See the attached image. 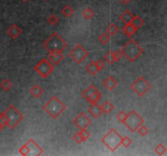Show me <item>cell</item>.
<instances>
[{
    "mask_svg": "<svg viewBox=\"0 0 167 156\" xmlns=\"http://www.w3.org/2000/svg\"><path fill=\"white\" fill-rule=\"evenodd\" d=\"M43 110L53 119H57L66 109V105L56 96H52L42 107Z\"/></svg>",
    "mask_w": 167,
    "mask_h": 156,
    "instance_id": "1",
    "label": "cell"
},
{
    "mask_svg": "<svg viewBox=\"0 0 167 156\" xmlns=\"http://www.w3.org/2000/svg\"><path fill=\"white\" fill-rule=\"evenodd\" d=\"M42 47L49 51L63 52L67 47V43L57 33H53L43 43Z\"/></svg>",
    "mask_w": 167,
    "mask_h": 156,
    "instance_id": "2",
    "label": "cell"
},
{
    "mask_svg": "<svg viewBox=\"0 0 167 156\" xmlns=\"http://www.w3.org/2000/svg\"><path fill=\"white\" fill-rule=\"evenodd\" d=\"M120 51L130 62H134L138 59L144 52V49L139 46V43L133 39H130L129 42H126Z\"/></svg>",
    "mask_w": 167,
    "mask_h": 156,
    "instance_id": "3",
    "label": "cell"
},
{
    "mask_svg": "<svg viewBox=\"0 0 167 156\" xmlns=\"http://www.w3.org/2000/svg\"><path fill=\"white\" fill-rule=\"evenodd\" d=\"M122 137L120 134L114 129L111 128L108 133L102 138V143L105 146L111 151H115L118 147L120 146L121 142H122Z\"/></svg>",
    "mask_w": 167,
    "mask_h": 156,
    "instance_id": "4",
    "label": "cell"
},
{
    "mask_svg": "<svg viewBox=\"0 0 167 156\" xmlns=\"http://www.w3.org/2000/svg\"><path fill=\"white\" fill-rule=\"evenodd\" d=\"M3 112L7 120V126L9 128H14L24 119L23 114L14 105H10L9 107H7V109Z\"/></svg>",
    "mask_w": 167,
    "mask_h": 156,
    "instance_id": "5",
    "label": "cell"
},
{
    "mask_svg": "<svg viewBox=\"0 0 167 156\" xmlns=\"http://www.w3.org/2000/svg\"><path fill=\"white\" fill-rule=\"evenodd\" d=\"M144 119L135 111H131L129 114H127L126 118L123 124L130 132L134 133L139 126L144 124Z\"/></svg>",
    "mask_w": 167,
    "mask_h": 156,
    "instance_id": "6",
    "label": "cell"
},
{
    "mask_svg": "<svg viewBox=\"0 0 167 156\" xmlns=\"http://www.w3.org/2000/svg\"><path fill=\"white\" fill-rule=\"evenodd\" d=\"M151 86L144 77H139L130 85V89L137 93L139 97H143L145 93L151 89Z\"/></svg>",
    "mask_w": 167,
    "mask_h": 156,
    "instance_id": "7",
    "label": "cell"
},
{
    "mask_svg": "<svg viewBox=\"0 0 167 156\" xmlns=\"http://www.w3.org/2000/svg\"><path fill=\"white\" fill-rule=\"evenodd\" d=\"M34 71L38 72L42 78H46L54 70V65H52L47 59H42L33 68Z\"/></svg>",
    "mask_w": 167,
    "mask_h": 156,
    "instance_id": "8",
    "label": "cell"
},
{
    "mask_svg": "<svg viewBox=\"0 0 167 156\" xmlns=\"http://www.w3.org/2000/svg\"><path fill=\"white\" fill-rule=\"evenodd\" d=\"M88 51L85 49L84 47L80 44H76L73 49L71 50L68 55L70 56L75 63H83V60L87 58L88 55Z\"/></svg>",
    "mask_w": 167,
    "mask_h": 156,
    "instance_id": "9",
    "label": "cell"
},
{
    "mask_svg": "<svg viewBox=\"0 0 167 156\" xmlns=\"http://www.w3.org/2000/svg\"><path fill=\"white\" fill-rule=\"evenodd\" d=\"M73 122L80 130L87 128L88 126L91 124V120L87 117L85 112H81L80 114H78V116L74 118Z\"/></svg>",
    "mask_w": 167,
    "mask_h": 156,
    "instance_id": "10",
    "label": "cell"
},
{
    "mask_svg": "<svg viewBox=\"0 0 167 156\" xmlns=\"http://www.w3.org/2000/svg\"><path fill=\"white\" fill-rule=\"evenodd\" d=\"M25 145L29 150V155H41L43 153L42 148L32 138L29 139Z\"/></svg>",
    "mask_w": 167,
    "mask_h": 156,
    "instance_id": "11",
    "label": "cell"
},
{
    "mask_svg": "<svg viewBox=\"0 0 167 156\" xmlns=\"http://www.w3.org/2000/svg\"><path fill=\"white\" fill-rule=\"evenodd\" d=\"M47 59L52 65H56L64 59L63 52H52L47 55Z\"/></svg>",
    "mask_w": 167,
    "mask_h": 156,
    "instance_id": "12",
    "label": "cell"
},
{
    "mask_svg": "<svg viewBox=\"0 0 167 156\" xmlns=\"http://www.w3.org/2000/svg\"><path fill=\"white\" fill-rule=\"evenodd\" d=\"M7 33L11 38L15 40V39H17V37H19L20 35L21 34L22 31H21V29H20V27L17 25L13 24V25H12L10 26L9 28H8Z\"/></svg>",
    "mask_w": 167,
    "mask_h": 156,
    "instance_id": "13",
    "label": "cell"
},
{
    "mask_svg": "<svg viewBox=\"0 0 167 156\" xmlns=\"http://www.w3.org/2000/svg\"><path fill=\"white\" fill-rule=\"evenodd\" d=\"M88 112L91 113L92 116L97 119V118H99L100 116L103 113V111L101 109V107L99 106L98 103H92L91 105V107L88 108Z\"/></svg>",
    "mask_w": 167,
    "mask_h": 156,
    "instance_id": "14",
    "label": "cell"
},
{
    "mask_svg": "<svg viewBox=\"0 0 167 156\" xmlns=\"http://www.w3.org/2000/svg\"><path fill=\"white\" fill-rule=\"evenodd\" d=\"M103 85L108 90H113L118 86V81L113 77H108L103 82Z\"/></svg>",
    "mask_w": 167,
    "mask_h": 156,
    "instance_id": "15",
    "label": "cell"
},
{
    "mask_svg": "<svg viewBox=\"0 0 167 156\" xmlns=\"http://www.w3.org/2000/svg\"><path fill=\"white\" fill-rule=\"evenodd\" d=\"M97 90H98V89H97L96 87H95L93 85H90L89 86L83 91V93H82V97L84 98L86 100H88V98H89L95 92H96Z\"/></svg>",
    "mask_w": 167,
    "mask_h": 156,
    "instance_id": "16",
    "label": "cell"
},
{
    "mask_svg": "<svg viewBox=\"0 0 167 156\" xmlns=\"http://www.w3.org/2000/svg\"><path fill=\"white\" fill-rule=\"evenodd\" d=\"M137 29L132 25L131 24H126L122 28L123 33L128 37H131L134 33H136Z\"/></svg>",
    "mask_w": 167,
    "mask_h": 156,
    "instance_id": "17",
    "label": "cell"
},
{
    "mask_svg": "<svg viewBox=\"0 0 167 156\" xmlns=\"http://www.w3.org/2000/svg\"><path fill=\"white\" fill-rule=\"evenodd\" d=\"M86 71H87L90 75H91V76H95V75H96L99 72V69L97 68L96 65V62L94 60H92L91 63H89L86 66Z\"/></svg>",
    "mask_w": 167,
    "mask_h": 156,
    "instance_id": "18",
    "label": "cell"
},
{
    "mask_svg": "<svg viewBox=\"0 0 167 156\" xmlns=\"http://www.w3.org/2000/svg\"><path fill=\"white\" fill-rule=\"evenodd\" d=\"M29 93L31 95H33L34 98H39L43 93V89L39 85H34L32 88L29 89Z\"/></svg>",
    "mask_w": 167,
    "mask_h": 156,
    "instance_id": "19",
    "label": "cell"
},
{
    "mask_svg": "<svg viewBox=\"0 0 167 156\" xmlns=\"http://www.w3.org/2000/svg\"><path fill=\"white\" fill-rule=\"evenodd\" d=\"M133 17H134V15L132 14L129 10H126L125 12L119 17V19L122 21L123 23H125V25H126V24H130Z\"/></svg>",
    "mask_w": 167,
    "mask_h": 156,
    "instance_id": "20",
    "label": "cell"
},
{
    "mask_svg": "<svg viewBox=\"0 0 167 156\" xmlns=\"http://www.w3.org/2000/svg\"><path fill=\"white\" fill-rule=\"evenodd\" d=\"M130 24H131L132 25L134 26V28L138 30L141 26H143V25L144 24V21L141 18V17H139V16H134Z\"/></svg>",
    "mask_w": 167,
    "mask_h": 156,
    "instance_id": "21",
    "label": "cell"
},
{
    "mask_svg": "<svg viewBox=\"0 0 167 156\" xmlns=\"http://www.w3.org/2000/svg\"><path fill=\"white\" fill-rule=\"evenodd\" d=\"M101 97H102L101 92L98 89L96 92H95V93L88 98V100L87 101H88L91 104H92V103H98L99 102V100L101 99Z\"/></svg>",
    "mask_w": 167,
    "mask_h": 156,
    "instance_id": "22",
    "label": "cell"
},
{
    "mask_svg": "<svg viewBox=\"0 0 167 156\" xmlns=\"http://www.w3.org/2000/svg\"><path fill=\"white\" fill-rule=\"evenodd\" d=\"M101 107V109L103 111V112L106 113V114H108L109 112H111L114 109V107H113V105L109 102V101H105L103 104L100 106Z\"/></svg>",
    "mask_w": 167,
    "mask_h": 156,
    "instance_id": "23",
    "label": "cell"
},
{
    "mask_svg": "<svg viewBox=\"0 0 167 156\" xmlns=\"http://www.w3.org/2000/svg\"><path fill=\"white\" fill-rule=\"evenodd\" d=\"M61 12L64 17H67V18H69V17L74 13V10H73V7H71L69 5H65V6L64 7L63 9H62Z\"/></svg>",
    "mask_w": 167,
    "mask_h": 156,
    "instance_id": "24",
    "label": "cell"
},
{
    "mask_svg": "<svg viewBox=\"0 0 167 156\" xmlns=\"http://www.w3.org/2000/svg\"><path fill=\"white\" fill-rule=\"evenodd\" d=\"M118 32V27L115 24H110L107 27V33L109 36H114L117 34Z\"/></svg>",
    "mask_w": 167,
    "mask_h": 156,
    "instance_id": "25",
    "label": "cell"
},
{
    "mask_svg": "<svg viewBox=\"0 0 167 156\" xmlns=\"http://www.w3.org/2000/svg\"><path fill=\"white\" fill-rule=\"evenodd\" d=\"M98 39H99V42H100L101 44L106 45L110 42V36H109L107 33H103L98 37Z\"/></svg>",
    "mask_w": 167,
    "mask_h": 156,
    "instance_id": "26",
    "label": "cell"
},
{
    "mask_svg": "<svg viewBox=\"0 0 167 156\" xmlns=\"http://www.w3.org/2000/svg\"><path fill=\"white\" fill-rule=\"evenodd\" d=\"M83 16L86 20H91L94 16V12L91 7H87L83 10Z\"/></svg>",
    "mask_w": 167,
    "mask_h": 156,
    "instance_id": "27",
    "label": "cell"
},
{
    "mask_svg": "<svg viewBox=\"0 0 167 156\" xmlns=\"http://www.w3.org/2000/svg\"><path fill=\"white\" fill-rule=\"evenodd\" d=\"M12 85L9 80L4 79L1 83H0V87L4 91H8L10 89L12 88Z\"/></svg>",
    "mask_w": 167,
    "mask_h": 156,
    "instance_id": "28",
    "label": "cell"
},
{
    "mask_svg": "<svg viewBox=\"0 0 167 156\" xmlns=\"http://www.w3.org/2000/svg\"><path fill=\"white\" fill-rule=\"evenodd\" d=\"M104 60L108 64H112L115 62V59H114V55H113V51H108L107 52V54L104 56Z\"/></svg>",
    "mask_w": 167,
    "mask_h": 156,
    "instance_id": "29",
    "label": "cell"
},
{
    "mask_svg": "<svg viewBox=\"0 0 167 156\" xmlns=\"http://www.w3.org/2000/svg\"><path fill=\"white\" fill-rule=\"evenodd\" d=\"M154 150H155L156 154L157 155H163L166 151V148L163 144H158L157 146L154 149Z\"/></svg>",
    "mask_w": 167,
    "mask_h": 156,
    "instance_id": "30",
    "label": "cell"
},
{
    "mask_svg": "<svg viewBox=\"0 0 167 156\" xmlns=\"http://www.w3.org/2000/svg\"><path fill=\"white\" fill-rule=\"evenodd\" d=\"M137 131H138V133H139V135H141L142 137L146 136L148 133V132H149L148 128H147L146 126H144V124H142L141 126H139V128H138V129H137Z\"/></svg>",
    "mask_w": 167,
    "mask_h": 156,
    "instance_id": "31",
    "label": "cell"
},
{
    "mask_svg": "<svg viewBox=\"0 0 167 156\" xmlns=\"http://www.w3.org/2000/svg\"><path fill=\"white\" fill-rule=\"evenodd\" d=\"M47 22H48L50 25H56V24L59 22V17H56V16H55V15H51V16L48 17V18H47Z\"/></svg>",
    "mask_w": 167,
    "mask_h": 156,
    "instance_id": "32",
    "label": "cell"
},
{
    "mask_svg": "<svg viewBox=\"0 0 167 156\" xmlns=\"http://www.w3.org/2000/svg\"><path fill=\"white\" fill-rule=\"evenodd\" d=\"M78 133H79V134H80L81 137L83 138L84 142H86L87 140L89 139V138L91 137V133H90L87 130V128H84V129H81V131H79Z\"/></svg>",
    "mask_w": 167,
    "mask_h": 156,
    "instance_id": "33",
    "label": "cell"
},
{
    "mask_svg": "<svg viewBox=\"0 0 167 156\" xmlns=\"http://www.w3.org/2000/svg\"><path fill=\"white\" fill-rule=\"evenodd\" d=\"M121 144L124 147H126V148H128L132 144V140L130 138H128V137H124V138H122Z\"/></svg>",
    "mask_w": 167,
    "mask_h": 156,
    "instance_id": "34",
    "label": "cell"
},
{
    "mask_svg": "<svg viewBox=\"0 0 167 156\" xmlns=\"http://www.w3.org/2000/svg\"><path fill=\"white\" fill-rule=\"evenodd\" d=\"M73 141H74L76 143H78V144H81V143H83V142H84V140H83V138L81 137L78 132V133H76L73 136Z\"/></svg>",
    "mask_w": 167,
    "mask_h": 156,
    "instance_id": "35",
    "label": "cell"
},
{
    "mask_svg": "<svg viewBox=\"0 0 167 156\" xmlns=\"http://www.w3.org/2000/svg\"><path fill=\"white\" fill-rule=\"evenodd\" d=\"M126 116L127 114L125 112H120L118 114V116H117V118H118L119 121L122 122V123H124L126 118Z\"/></svg>",
    "mask_w": 167,
    "mask_h": 156,
    "instance_id": "36",
    "label": "cell"
},
{
    "mask_svg": "<svg viewBox=\"0 0 167 156\" xmlns=\"http://www.w3.org/2000/svg\"><path fill=\"white\" fill-rule=\"evenodd\" d=\"M19 153L21 154V155H29V150L28 148H27V146H26V145H23L19 149Z\"/></svg>",
    "mask_w": 167,
    "mask_h": 156,
    "instance_id": "37",
    "label": "cell"
},
{
    "mask_svg": "<svg viewBox=\"0 0 167 156\" xmlns=\"http://www.w3.org/2000/svg\"><path fill=\"white\" fill-rule=\"evenodd\" d=\"M113 55H114L115 62H118V61H120L122 59L123 55L121 51H116L113 52Z\"/></svg>",
    "mask_w": 167,
    "mask_h": 156,
    "instance_id": "38",
    "label": "cell"
},
{
    "mask_svg": "<svg viewBox=\"0 0 167 156\" xmlns=\"http://www.w3.org/2000/svg\"><path fill=\"white\" fill-rule=\"evenodd\" d=\"M7 118H6V116H5L4 112H2V113L0 114V124L5 127V126H7Z\"/></svg>",
    "mask_w": 167,
    "mask_h": 156,
    "instance_id": "39",
    "label": "cell"
},
{
    "mask_svg": "<svg viewBox=\"0 0 167 156\" xmlns=\"http://www.w3.org/2000/svg\"><path fill=\"white\" fill-rule=\"evenodd\" d=\"M95 62H96L97 68H98L99 71H101V70H103L104 68H105V63H104V61L98 60V61H95Z\"/></svg>",
    "mask_w": 167,
    "mask_h": 156,
    "instance_id": "40",
    "label": "cell"
},
{
    "mask_svg": "<svg viewBox=\"0 0 167 156\" xmlns=\"http://www.w3.org/2000/svg\"><path fill=\"white\" fill-rule=\"evenodd\" d=\"M130 1H131V0H120V2H122V4H125V5L130 3Z\"/></svg>",
    "mask_w": 167,
    "mask_h": 156,
    "instance_id": "41",
    "label": "cell"
},
{
    "mask_svg": "<svg viewBox=\"0 0 167 156\" xmlns=\"http://www.w3.org/2000/svg\"><path fill=\"white\" fill-rule=\"evenodd\" d=\"M3 128H4V126L2 125V124H0V133H1V132H2V129H3Z\"/></svg>",
    "mask_w": 167,
    "mask_h": 156,
    "instance_id": "42",
    "label": "cell"
},
{
    "mask_svg": "<svg viewBox=\"0 0 167 156\" xmlns=\"http://www.w3.org/2000/svg\"><path fill=\"white\" fill-rule=\"evenodd\" d=\"M22 1H24V2H26V1H27V0H22Z\"/></svg>",
    "mask_w": 167,
    "mask_h": 156,
    "instance_id": "43",
    "label": "cell"
},
{
    "mask_svg": "<svg viewBox=\"0 0 167 156\" xmlns=\"http://www.w3.org/2000/svg\"><path fill=\"white\" fill-rule=\"evenodd\" d=\"M45 1H49V0H45Z\"/></svg>",
    "mask_w": 167,
    "mask_h": 156,
    "instance_id": "44",
    "label": "cell"
},
{
    "mask_svg": "<svg viewBox=\"0 0 167 156\" xmlns=\"http://www.w3.org/2000/svg\"><path fill=\"white\" fill-rule=\"evenodd\" d=\"M27 1H30V0H27Z\"/></svg>",
    "mask_w": 167,
    "mask_h": 156,
    "instance_id": "45",
    "label": "cell"
}]
</instances>
